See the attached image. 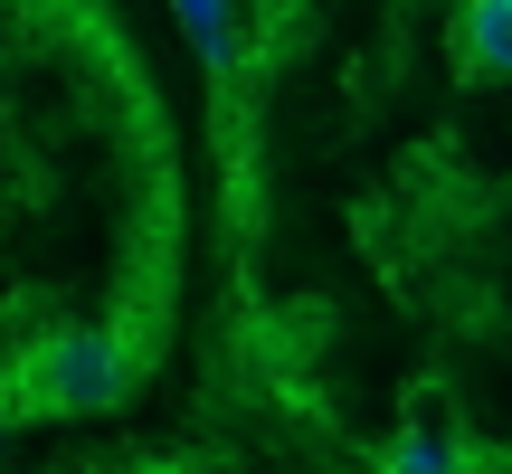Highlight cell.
Listing matches in <instances>:
<instances>
[{
  "label": "cell",
  "mask_w": 512,
  "mask_h": 474,
  "mask_svg": "<svg viewBox=\"0 0 512 474\" xmlns=\"http://www.w3.org/2000/svg\"><path fill=\"white\" fill-rule=\"evenodd\" d=\"M133 380H143V342L133 332L67 323L10 370V408H29V418H95V408L133 399Z\"/></svg>",
  "instance_id": "obj_1"
},
{
  "label": "cell",
  "mask_w": 512,
  "mask_h": 474,
  "mask_svg": "<svg viewBox=\"0 0 512 474\" xmlns=\"http://www.w3.org/2000/svg\"><path fill=\"white\" fill-rule=\"evenodd\" d=\"M456 57L475 76H512V0H456Z\"/></svg>",
  "instance_id": "obj_2"
},
{
  "label": "cell",
  "mask_w": 512,
  "mask_h": 474,
  "mask_svg": "<svg viewBox=\"0 0 512 474\" xmlns=\"http://www.w3.org/2000/svg\"><path fill=\"white\" fill-rule=\"evenodd\" d=\"M171 10H181L190 48H200L209 67H228V57H238V38H228V0H171Z\"/></svg>",
  "instance_id": "obj_3"
},
{
  "label": "cell",
  "mask_w": 512,
  "mask_h": 474,
  "mask_svg": "<svg viewBox=\"0 0 512 474\" xmlns=\"http://www.w3.org/2000/svg\"><path fill=\"white\" fill-rule=\"evenodd\" d=\"M380 474H465V456H456V446H437V437H399L380 456Z\"/></svg>",
  "instance_id": "obj_4"
}]
</instances>
